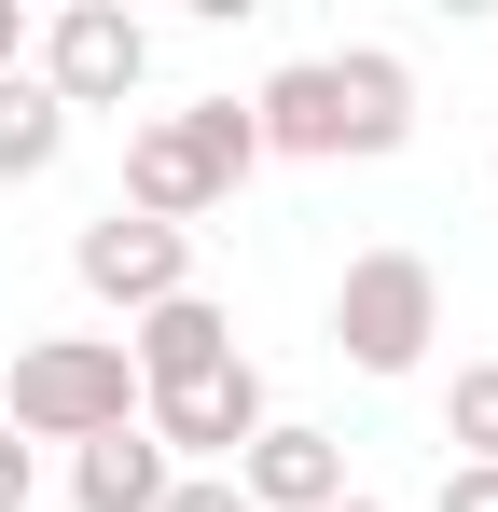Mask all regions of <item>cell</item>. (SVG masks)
I'll return each instance as SVG.
<instances>
[{"label":"cell","instance_id":"obj_8","mask_svg":"<svg viewBox=\"0 0 498 512\" xmlns=\"http://www.w3.org/2000/svg\"><path fill=\"white\" fill-rule=\"evenodd\" d=\"M222 485H236L249 512H332V499H346V443L305 429V416H263V443H249Z\"/></svg>","mask_w":498,"mask_h":512},{"label":"cell","instance_id":"obj_9","mask_svg":"<svg viewBox=\"0 0 498 512\" xmlns=\"http://www.w3.org/2000/svg\"><path fill=\"white\" fill-rule=\"evenodd\" d=\"M125 360H139V402H153V388H194V374L236 360V319H222L208 291H180V305H153V319H125Z\"/></svg>","mask_w":498,"mask_h":512},{"label":"cell","instance_id":"obj_12","mask_svg":"<svg viewBox=\"0 0 498 512\" xmlns=\"http://www.w3.org/2000/svg\"><path fill=\"white\" fill-rule=\"evenodd\" d=\"M443 443H457L471 471H498V360H457V388H443Z\"/></svg>","mask_w":498,"mask_h":512},{"label":"cell","instance_id":"obj_4","mask_svg":"<svg viewBox=\"0 0 498 512\" xmlns=\"http://www.w3.org/2000/svg\"><path fill=\"white\" fill-rule=\"evenodd\" d=\"M429 333H443V277H429V250H360L346 277H332V346H346L360 374H415Z\"/></svg>","mask_w":498,"mask_h":512},{"label":"cell","instance_id":"obj_15","mask_svg":"<svg viewBox=\"0 0 498 512\" xmlns=\"http://www.w3.org/2000/svg\"><path fill=\"white\" fill-rule=\"evenodd\" d=\"M153 512H249V499H236V485H222V471H180V485H166Z\"/></svg>","mask_w":498,"mask_h":512},{"label":"cell","instance_id":"obj_11","mask_svg":"<svg viewBox=\"0 0 498 512\" xmlns=\"http://www.w3.org/2000/svg\"><path fill=\"white\" fill-rule=\"evenodd\" d=\"M56 153H70V111L28 84V70H0V180H42Z\"/></svg>","mask_w":498,"mask_h":512},{"label":"cell","instance_id":"obj_6","mask_svg":"<svg viewBox=\"0 0 498 512\" xmlns=\"http://www.w3.org/2000/svg\"><path fill=\"white\" fill-rule=\"evenodd\" d=\"M139 429H153L180 471H236L249 443H263V374H249V346L222 360V374H194V388H153Z\"/></svg>","mask_w":498,"mask_h":512},{"label":"cell","instance_id":"obj_10","mask_svg":"<svg viewBox=\"0 0 498 512\" xmlns=\"http://www.w3.org/2000/svg\"><path fill=\"white\" fill-rule=\"evenodd\" d=\"M166 485H180V457H166L153 429H97V443H70V499L83 512H153Z\"/></svg>","mask_w":498,"mask_h":512},{"label":"cell","instance_id":"obj_5","mask_svg":"<svg viewBox=\"0 0 498 512\" xmlns=\"http://www.w3.org/2000/svg\"><path fill=\"white\" fill-rule=\"evenodd\" d=\"M70 277L97 291V305L153 319V305H180V291H194V236H166V222H139V208H97V222L70 236Z\"/></svg>","mask_w":498,"mask_h":512},{"label":"cell","instance_id":"obj_18","mask_svg":"<svg viewBox=\"0 0 498 512\" xmlns=\"http://www.w3.org/2000/svg\"><path fill=\"white\" fill-rule=\"evenodd\" d=\"M332 512H388V499H360V485H346V499H332Z\"/></svg>","mask_w":498,"mask_h":512},{"label":"cell","instance_id":"obj_13","mask_svg":"<svg viewBox=\"0 0 498 512\" xmlns=\"http://www.w3.org/2000/svg\"><path fill=\"white\" fill-rule=\"evenodd\" d=\"M180 125H194V139L222 153V180H249V167H263V125H249V97H194Z\"/></svg>","mask_w":498,"mask_h":512},{"label":"cell","instance_id":"obj_16","mask_svg":"<svg viewBox=\"0 0 498 512\" xmlns=\"http://www.w3.org/2000/svg\"><path fill=\"white\" fill-rule=\"evenodd\" d=\"M28 485H42V457H28V443L0 429V512H28Z\"/></svg>","mask_w":498,"mask_h":512},{"label":"cell","instance_id":"obj_1","mask_svg":"<svg viewBox=\"0 0 498 512\" xmlns=\"http://www.w3.org/2000/svg\"><path fill=\"white\" fill-rule=\"evenodd\" d=\"M263 153H305V167H374L415 139V70L388 42H346V56H291L277 84L249 97Z\"/></svg>","mask_w":498,"mask_h":512},{"label":"cell","instance_id":"obj_3","mask_svg":"<svg viewBox=\"0 0 498 512\" xmlns=\"http://www.w3.org/2000/svg\"><path fill=\"white\" fill-rule=\"evenodd\" d=\"M28 84L56 97V111H125V97L153 84V28L125 0H56L28 28Z\"/></svg>","mask_w":498,"mask_h":512},{"label":"cell","instance_id":"obj_2","mask_svg":"<svg viewBox=\"0 0 498 512\" xmlns=\"http://www.w3.org/2000/svg\"><path fill=\"white\" fill-rule=\"evenodd\" d=\"M0 429H14V443H97V429H139V360H125V333H42V346H14Z\"/></svg>","mask_w":498,"mask_h":512},{"label":"cell","instance_id":"obj_14","mask_svg":"<svg viewBox=\"0 0 498 512\" xmlns=\"http://www.w3.org/2000/svg\"><path fill=\"white\" fill-rule=\"evenodd\" d=\"M429 512H498V471H471V457H443V499Z\"/></svg>","mask_w":498,"mask_h":512},{"label":"cell","instance_id":"obj_7","mask_svg":"<svg viewBox=\"0 0 498 512\" xmlns=\"http://www.w3.org/2000/svg\"><path fill=\"white\" fill-rule=\"evenodd\" d=\"M222 194H236V180H222V153H208V139H194L180 111H153V125L125 139V208H139V222H166V236H194V222H208Z\"/></svg>","mask_w":498,"mask_h":512},{"label":"cell","instance_id":"obj_17","mask_svg":"<svg viewBox=\"0 0 498 512\" xmlns=\"http://www.w3.org/2000/svg\"><path fill=\"white\" fill-rule=\"evenodd\" d=\"M0 70H28V14L14 0H0Z\"/></svg>","mask_w":498,"mask_h":512}]
</instances>
